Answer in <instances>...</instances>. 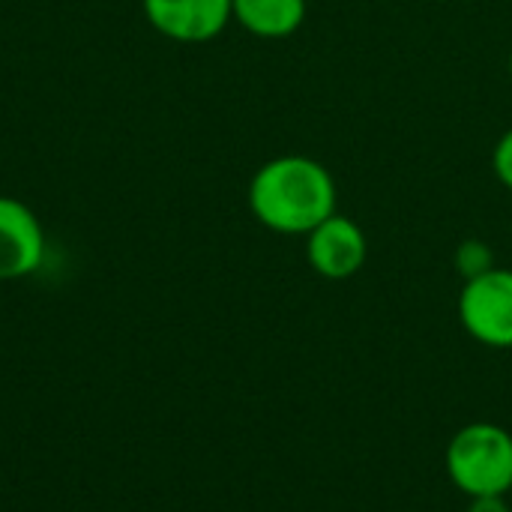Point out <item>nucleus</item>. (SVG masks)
Segmentation results:
<instances>
[{
    "label": "nucleus",
    "instance_id": "1",
    "mask_svg": "<svg viewBox=\"0 0 512 512\" xmlns=\"http://www.w3.org/2000/svg\"><path fill=\"white\" fill-rule=\"evenodd\" d=\"M246 201L264 228L288 237H306L324 219L339 213V189L330 168L300 153L267 159L252 174Z\"/></svg>",
    "mask_w": 512,
    "mask_h": 512
},
{
    "label": "nucleus",
    "instance_id": "5",
    "mask_svg": "<svg viewBox=\"0 0 512 512\" xmlns=\"http://www.w3.org/2000/svg\"><path fill=\"white\" fill-rule=\"evenodd\" d=\"M144 18L174 42H210L231 21V0H141Z\"/></svg>",
    "mask_w": 512,
    "mask_h": 512
},
{
    "label": "nucleus",
    "instance_id": "9",
    "mask_svg": "<svg viewBox=\"0 0 512 512\" xmlns=\"http://www.w3.org/2000/svg\"><path fill=\"white\" fill-rule=\"evenodd\" d=\"M492 168H495V177L501 180V186H507L512 192V126L498 138V144L492 150Z\"/></svg>",
    "mask_w": 512,
    "mask_h": 512
},
{
    "label": "nucleus",
    "instance_id": "11",
    "mask_svg": "<svg viewBox=\"0 0 512 512\" xmlns=\"http://www.w3.org/2000/svg\"><path fill=\"white\" fill-rule=\"evenodd\" d=\"M510 78H512V51H510Z\"/></svg>",
    "mask_w": 512,
    "mask_h": 512
},
{
    "label": "nucleus",
    "instance_id": "6",
    "mask_svg": "<svg viewBox=\"0 0 512 512\" xmlns=\"http://www.w3.org/2000/svg\"><path fill=\"white\" fill-rule=\"evenodd\" d=\"M45 258V231L39 216L18 198L0 195V282L24 279Z\"/></svg>",
    "mask_w": 512,
    "mask_h": 512
},
{
    "label": "nucleus",
    "instance_id": "3",
    "mask_svg": "<svg viewBox=\"0 0 512 512\" xmlns=\"http://www.w3.org/2000/svg\"><path fill=\"white\" fill-rule=\"evenodd\" d=\"M459 321L474 342L498 351L512 348V270L492 267L468 279L459 294Z\"/></svg>",
    "mask_w": 512,
    "mask_h": 512
},
{
    "label": "nucleus",
    "instance_id": "7",
    "mask_svg": "<svg viewBox=\"0 0 512 512\" xmlns=\"http://www.w3.org/2000/svg\"><path fill=\"white\" fill-rule=\"evenodd\" d=\"M306 0H231L234 21L258 39H285L306 21Z\"/></svg>",
    "mask_w": 512,
    "mask_h": 512
},
{
    "label": "nucleus",
    "instance_id": "10",
    "mask_svg": "<svg viewBox=\"0 0 512 512\" xmlns=\"http://www.w3.org/2000/svg\"><path fill=\"white\" fill-rule=\"evenodd\" d=\"M468 512H512L507 495H486V498H468Z\"/></svg>",
    "mask_w": 512,
    "mask_h": 512
},
{
    "label": "nucleus",
    "instance_id": "2",
    "mask_svg": "<svg viewBox=\"0 0 512 512\" xmlns=\"http://www.w3.org/2000/svg\"><path fill=\"white\" fill-rule=\"evenodd\" d=\"M450 483L468 498L512 492V435L489 420L462 426L444 453Z\"/></svg>",
    "mask_w": 512,
    "mask_h": 512
},
{
    "label": "nucleus",
    "instance_id": "4",
    "mask_svg": "<svg viewBox=\"0 0 512 512\" xmlns=\"http://www.w3.org/2000/svg\"><path fill=\"white\" fill-rule=\"evenodd\" d=\"M306 258L321 279L342 282L363 270L369 258V237L360 228V222L333 213L330 219H324L318 228L306 234Z\"/></svg>",
    "mask_w": 512,
    "mask_h": 512
},
{
    "label": "nucleus",
    "instance_id": "8",
    "mask_svg": "<svg viewBox=\"0 0 512 512\" xmlns=\"http://www.w3.org/2000/svg\"><path fill=\"white\" fill-rule=\"evenodd\" d=\"M456 273L468 282V279H477L483 276L486 270L495 267V255L492 249L483 243V240H465L459 249H456Z\"/></svg>",
    "mask_w": 512,
    "mask_h": 512
}]
</instances>
